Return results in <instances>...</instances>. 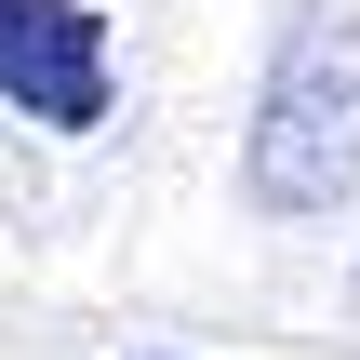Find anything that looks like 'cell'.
<instances>
[{
    "instance_id": "cell-1",
    "label": "cell",
    "mask_w": 360,
    "mask_h": 360,
    "mask_svg": "<svg viewBox=\"0 0 360 360\" xmlns=\"http://www.w3.org/2000/svg\"><path fill=\"white\" fill-rule=\"evenodd\" d=\"M254 214H347L360 200V0H294L254 80Z\"/></svg>"
},
{
    "instance_id": "cell-2",
    "label": "cell",
    "mask_w": 360,
    "mask_h": 360,
    "mask_svg": "<svg viewBox=\"0 0 360 360\" xmlns=\"http://www.w3.org/2000/svg\"><path fill=\"white\" fill-rule=\"evenodd\" d=\"M0 107H27L40 134H107L120 107V53L94 0H0Z\"/></svg>"
}]
</instances>
